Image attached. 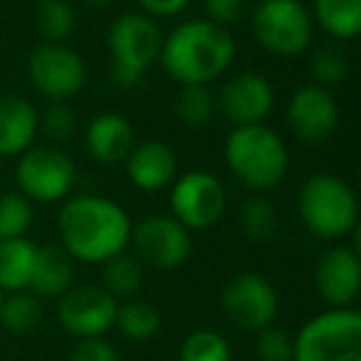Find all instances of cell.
Wrapping results in <instances>:
<instances>
[{"label": "cell", "instance_id": "obj_1", "mask_svg": "<svg viewBox=\"0 0 361 361\" xmlns=\"http://www.w3.org/2000/svg\"><path fill=\"white\" fill-rule=\"evenodd\" d=\"M57 231L72 261L96 266L128 248L133 221L128 212L109 197L79 195L62 204Z\"/></svg>", "mask_w": 361, "mask_h": 361}, {"label": "cell", "instance_id": "obj_2", "mask_svg": "<svg viewBox=\"0 0 361 361\" xmlns=\"http://www.w3.org/2000/svg\"><path fill=\"white\" fill-rule=\"evenodd\" d=\"M233 39L209 20L185 23L162 42V64L185 86H204L224 74L233 59Z\"/></svg>", "mask_w": 361, "mask_h": 361}, {"label": "cell", "instance_id": "obj_3", "mask_svg": "<svg viewBox=\"0 0 361 361\" xmlns=\"http://www.w3.org/2000/svg\"><path fill=\"white\" fill-rule=\"evenodd\" d=\"M226 162L246 187L271 190L286 177L288 150L271 128L238 126L226 140Z\"/></svg>", "mask_w": 361, "mask_h": 361}, {"label": "cell", "instance_id": "obj_4", "mask_svg": "<svg viewBox=\"0 0 361 361\" xmlns=\"http://www.w3.org/2000/svg\"><path fill=\"white\" fill-rule=\"evenodd\" d=\"M293 361H361V312L334 307L312 317L293 339Z\"/></svg>", "mask_w": 361, "mask_h": 361}, {"label": "cell", "instance_id": "obj_5", "mask_svg": "<svg viewBox=\"0 0 361 361\" xmlns=\"http://www.w3.org/2000/svg\"><path fill=\"white\" fill-rule=\"evenodd\" d=\"M302 224L319 238H339L359 221V202L352 187L334 175H314L300 190Z\"/></svg>", "mask_w": 361, "mask_h": 361}, {"label": "cell", "instance_id": "obj_6", "mask_svg": "<svg viewBox=\"0 0 361 361\" xmlns=\"http://www.w3.org/2000/svg\"><path fill=\"white\" fill-rule=\"evenodd\" d=\"M109 49L114 59L111 64L114 81L121 86H133L143 79L145 69L160 57V30L147 15L126 13L111 25Z\"/></svg>", "mask_w": 361, "mask_h": 361}, {"label": "cell", "instance_id": "obj_7", "mask_svg": "<svg viewBox=\"0 0 361 361\" xmlns=\"http://www.w3.org/2000/svg\"><path fill=\"white\" fill-rule=\"evenodd\" d=\"M20 195L42 204H54L72 192L76 182V167L67 152L57 147H27L15 167Z\"/></svg>", "mask_w": 361, "mask_h": 361}, {"label": "cell", "instance_id": "obj_8", "mask_svg": "<svg viewBox=\"0 0 361 361\" xmlns=\"http://www.w3.org/2000/svg\"><path fill=\"white\" fill-rule=\"evenodd\" d=\"M221 310L236 329L258 334L276 319L278 293L258 273H238L221 290Z\"/></svg>", "mask_w": 361, "mask_h": 361}, {"label": "cell", "instance_id": "obj_9", "mask_svg": "<svg viewBox=\"0 0 361 361\" xmlns=\"http://www.w3.org/2000/svg\"><path fill=\"white\" fill-rule=\"evenodd\" d=\"M253 32L263 47L286 57L300 54L312 37L307 10L298 0H263L253 13Z\"/></svg>", "mask_w": 361, "mask_h": 361}, {"label": "cell", "instance_id": "obj_10", "mask_svg": "<svg viewBox=\"0 0 361 361\" xmlns=\"http://www.w3.org/2000/svg\"><path fill=\"white\" fill-rule=\"evenodd\" d=\"M133 256L143 266L157 271L180 268L192 253V236L177 219L172 216H147L135 224L130 231Z\"/></svg>", "mask_w": 361, "mask_h": 361}, {"label": "cell", "instance_id": "obj_11", "mask_svg": "<svg viewBox=\"0 0 361 361\" xmlns=\"http://www.w3.org/2000/svg\"><path fill=\"white\" fill-rule=\"evenodd\" d=\"M172 219L187 231H204L221 219L226 209V192L209 172H187L172 185L170 195Z\"/></svg>", "mask_w": 361, "mask_h": 361}, {"label": "cell", "instance_id": "obj_12", "mask_svg": "<svg viewBox=\"0 0 361 361\" xmlns=\"http://www.w3.org/2000/svg\"><path fill=\"white\" fill-rule=\"evenodd\" d=\"M118 305L101 286H74L59 298L57 319L69 334L79 339L104 337L116 327Z\"/></svg>", "mask_w": 361, "mask_h": 361}, {"label": "cell", "instance_id": "obj_13", "mask_svg": "<svg viewBox=\"0 0 361 361\" xmlns=\"http://www.w3.org/2000/svg\"><path fill=\"white\" fill-rule=\"evenodd\" d=\"M30 79L49 99H69L84 86L86 69L74 49L57 42H44L30 54Z\"/></svg>", "mask_w": 361, "mask_h": 361}, {"label": "cell", "instance_id": "obj_14", "mask_svg": "<svg viewBox=\"0 0 361 361\" xmlns=\"http://www.w3.org/2000/svg\"><path fill=\"white\" fill-rule=\"evenodd\" d=\"M314 286L332 307H349L361 293V261L352 248H329L314 268Z\"/></svg>", "mask_w": 361, "mask_h": 361}, {"label": "cell", "instance_id": "obj_15", "mask_svg": "<svg viewBox=\"0 0 361 361\" xmlns=\"http://www.w3.org/2000/svg\"><path fill=\"white\" fill-rule=\"evenodd\" d=\"M290 128L300 140L322 143L334 133L339 121V111L334 99L319 86H305L293 96L288 109Z\"/></svg>", "mask_w": 361, "mask_h": 361}, {"label": "cell", "instance_id": "obj_16", "mask_svg": "<svg viewBox=\"0 0 361 361\" xmlns=\"http://www.w3.org/2000/svg\"><path fill=\"white\" fill-rule=\"evenodd\" d=\"M273 109V89L258 74H238L221 89V111L238 126H256Z\"/></svg>", "mask_w": 361, "mask_h": 361}, {"label": "cell", "instance_id": "obj_17", "mask_svg": "<svg viewBox=\"0 0 361 361\" xmlns=\"http://www.w3.org/2000/svg\"><path fill=\"white\" fill-rule=\"evenodd\" d=\"M128 177L138 190L143 192H160L177 175V157L170 145L160 140H145L135 145L130 155L126 157Z\"/></svg>", "mask_w": 361, "mask_h": 361}, {"label": "cell", "instance_id": "obj_18", "mask_svg": "<svg viewBox=\"0 0 361 361\" xmlns=\"http://www.w3.org/2000/svg\"><path fill=\"white\" fill-rule=\"evenodd\" d=\"M86 147L101 165H116L126 160L135 147L133 126L118 114H101L86 130Z\"/></svg>", "mask_w": 361, "mask_h": 361}, {"label": "cell", "instance_id": "obj_19", "mask_svg": "<svg viewBox=\"0 0 361 361\" xmlns=\"http://www.w3.org/2000/svg\"><path fill=\"white\" fill-rule=\"evenodd\" d=\"M37 111L23 96H0V155H23L37 133Z\"/></svg>", "mask_w": 361, "mask_h": 361}, {"label": "cell", "instance_id": "obj_20", "mask_svg": "<svg viewBox=\"0 0 361 361\" xmlns=\"http://www.w3.org/2000/svg\"><path fill=\"white\" fill-rule=\"evenodd\" d=\"M74 288V261L62 246L37 248L30 293L39 300H59Z\"/></svg>", "mask_w": 361, "mask_h": 361}, {"label": "cell", "instance_id": "obj_21", "mask_svg": "<svg viewBox=\"0 0 361 361\" xmlns=\"http://www.w3.org/2000/svg\"><path fill=\"white\" fill-rule=\"evenodd\" d=\"M37 263V246L27 238L0 241V290L3 293H23L30 290Z\"/></svg>", "mask_w": 361, "mask_h": 361}, {"label": "cell", "instance_id": "obj_22", "mask_svg": "<svg viewBox=\"0 0 361 361\" xmlns=\"http://www.w3.org/2000/svg\"><path fill=\"white\" fill-rule=\"evenodd\" d=\"M116 302L121 300H135V295L143 288V263L133 253L123 251L104 263V278L99 283Z\"/></svg>", "mask_w": 361, "mask_h": 361}, {"label": "cell", "instance_id": "obj_23", "mask_svg": "<svg viewBox=\"0 0 361 361\" xmlns=\"http://www.w3.org/2000/svg\"><path fill=\"white\" fill-rule=\"evenodd\" d=\"M44 307L37 295L27 293H10L0 305V324L13 334H32L42 324Z\"/></svg>", "mask_w": 361, "mask_h": 361}, {"label": "cell", "instance_id": "obj_24", "mask_svg": "<svg viewBox=\"0 0 361 361\" xmlns=\"http://www.w3.org/2000/svg\"><path fill=\"white\" fill-rule=\"evenodd\" d=\"M162 314L155 305L143 302V300H128L118 305L116 314V329L130 342H147L160 332Z\"/></svg>", "mask_w": 361, "mask_h": 361}, {"label": "cell", "instance_id": "obj_25", "mask_svg": "<svg viewBox=\"0 0 361 361\" xmlns=\"http://www.w3.org/2000/svg\"><path fill=\"white\" fill-rule=\"evenodd\" d=\"M314 13L329 35L342 39L361 35V0H314Z\"/></svg>", "mask_w": 361, "mask_h": 361}, {"label": "cell", "instance_id": "obj_26", "mask_svg": "<svg viewBox=\"0 0 361 361\" xmlns=\"http://www.w3.org/2000/svg\"><path fill=\"white\" fill-rule=\"evenodd\" d=\"M238 224H241V231L248 241L268 243L278 233V212L263 197H251L248 202H243Z\"/></svg>", "mask_w": 361, "mask_h": 361}, {"label": "cell", "instance_id": "obj_27", "mask_svg": "<svg viewBox=\"0 0 361 361\" xmlns=\"http://www.w3.org/2000/svg\"><path fill=\"white\" fill-rule=\"evenodd\" d=\"M35 23H37L42 37H47V42L59 44L74 32L76 18L67 0H39L37 10H35Z\"/></svg>", "mask_w": 361, "mask_h": 361}, {"label": "cell", "instance_id": "obj_28", "mask_svg": "<svg viewBox=\"0 0 361 361\" xmlns=\"http://www.w3.org/2000/svg\"><path fill=\"white\" fill-rule=\"evenodd\" d=\"M180 361H231V347L214 329H195L182 342Z\"/></svg>", "mask_w": 361, "mask_h": 361}, {"label": "cell", "instance_id": "obj_29", "mask_svg": "<svg viewBox=\"0 0 361 361\" xmlns=\"http://www.w3.org/2000/svg\"><path fill=\"white\" fill-rule=\"evenodd\" d=\"M32 204L27 197L18 192L0 195V241L25 238L27 228L32 226Z\"/></svg>", "mask_w": 361, "mask_h": 361}, {"label": "cell", "instance_id": "obj_30", "mask_svg": "<svg viewBox=\"0 0 361 361\" xmlns=\"http://www.w3.org/2000/svg\"><path fill=\"white\" fill-rule=\"evenodd\" d=\"M177 118L185 126L200 128V126L209 123L212 114H214V99L204 86H185V91L180 94L175 104Z\"/></svg>", "mask_w": 361, "mask_h": 361}, {"label": "cell", "instance_id": "obj_31", "mask_svg": "<svg viewBox=\"0 0 361 361\" xmlns=\"http://www.w3.org/2000/svg\"><path fill=\"white\" fill-rule=\"evenodd\" d=\"M258 361H290L293 359V337L278 327H266L258 332L256 339Z\"/></svg>", "mask_w": 361, "mask_h": 361}, {"label": "cell", "instance_id": "obj_32", "mask_svg": "<svg viewBox=\"0 0 361 361\" xmlns=\"http://www.w3.org/2000/svg\"><path fill=\"white\" fill-rule=\"evenodd\" d=\"M347 69H349L347 59L337 49H319L312 62L314 79L322 81V84H337V81H342L347 76Z\"/></svg>", "mask_w": 361, "mask_h": 361}, {"label": "cell", "instance_id": "obj_33", "mask_svg": "<svg viewBox=\"0 0 361 361\" xmlns=\"http://www.w3.org/2000/svg\"><path fill=\"white\" fill-rule=\"evenodd\" d=\"M42 128L52 140H67L74 133V114L67 104H52L42 116Z\"/></svg>", "mask_w": 361, "mask_h": 361}, {"label": "cell", "instance_id": "obj_34", "mask_svg": "<svg viewBox=\"0 0 361 361\" xmlns=\"http://www.w3.org/2000/svg\"><path fill=\"white\" fill-rule=\"evenodd\" d=\"M69 361H118V352L116 347L104 337L94 339H79L72 349Z\"/></svg>", "mask_w": 361, "mask_h": 361}, {"label": "cell", "instance_id": "obj_35", "mask_svg": "<svg viewBox=\"0 0 361 361\" xmlns=\"http://www.w3.org/2000/svg\"><path fill=\"white\" fill-rule=\"evenodd\" d=\"M204 8L214 23H236L243 15L246 0H204Z\"/></svg>", "mask_w": 361, "mask_h": 361}, {"label": "cell", "instance_id": "obj_36", "mask_svg": "<svg viewBox=\"0 0 361 361\" xmlns=\"http://www.w3.org/2000/svg\"><path fill=\"white\" fill-rule=\"evenodd\" d=\"M140 8L150 15H175L185 8L190 0H138Z\"/></svg>", "mask_w": 361, "mask_h": 361}, {"label": "cell", "instance_id": "obj_37", "mask_svg": "<svg viewBox=\"0 0 361 361\" xmlns=\"http://www.w3.org/2000/svg\"><path fill=\"white\" fill-rule=\"evenodd\" d=\"M352 231H354V248H352V251L357 253L359 261H361V219L357 221V226H354Z\"/></svg>", "mask_w": 361, "mask_h": 361}, {"label": "cell", "instance_id": "obj_38", "mask_svg": "<svg viewBox=\"0 0 361 361\" xmlns=\"http://www.w3.org/2000/svg\"><path fill=\"white\" fill-rule=\"evenodd\" d=\"M86 3H91V5H109V3H114V0H86Z\"/></svg>", "mask_w": 361, "mask_h": 361}, {"label": "cell", "instance_id": "obj_39", "mask_svg": "<svg viewBox=\"0 0 361 361\" xmlns=\"http://www.w3.org/2000/svg\"><path fill=\"white\" fill-rule=\"evenodd\" d=\"M0 305H3V290H0Z\"/></svg>", "mask_w": 361, "mask_h": 361}]
</instances>
